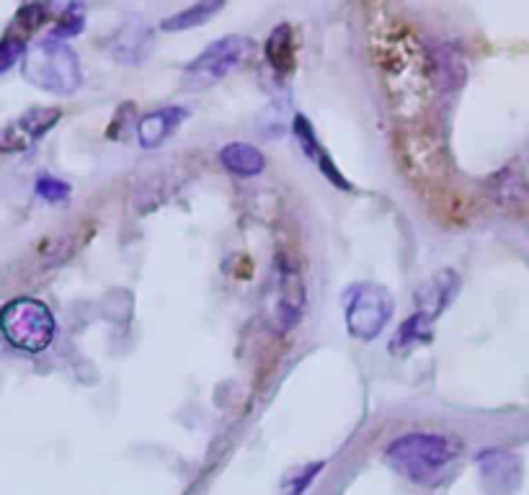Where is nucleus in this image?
<instances>
[{
  "mask_svg": "<svg viewBox=\"0 0 529 495\" xmlns=\"http://www.w3.org/2000/svg\"><path fill=\"white\" fill-rule=\"evenodd\" d=\"M372 44H375L377 60L385 73V86L395 101V109L408 117L419 114L424 106L419 98V86L426 83V65H429L419 47V39L403 24L390 21L382 34H375Z\"/></svg>",
  "mask_w": 529,
  "mask_h": 495,
  "instance_id": "f257e3e1",
  "label": "nucleus"
},
{
  "mask_svg": "<svg viewBox=\"0 0 529 495\" xmlns=\"http://www.w3.org/2000/svg\"><path fill=\"white\" fill-rule=\"evenodd\" d=\"M460 441L450 434H406L388 447V462L419 485L434 483L460 457Z\"/></svg>",
  "mask_w": 529,
  "mask_h": 495,
  "instance_id": "f03ea898",
  "label": "nucleus"
},
{
  "mask_svg": "<svg viewBox=\"0 0 529 495\" xmlns=\"http://www.w3.org/2000/svg\"><path fill=\"white\" fill-rule=\"evenodd\" d=\"M24 75L29 83L55 96H73L83 83L78 55L65 42H52L47 37L26 49Z\"/></svg>",
  "mask_w": 529,
  "mask_h": 495,
  "instance_id": "7ed1b4c3",
  "label": "nucleus"
},
{
  "mask_svg": "<svg viewBox=\"0 0 529 495\" xmlns=\"http://www.w3.org/2000/svg\"><path fill=\"white\" fill-rule=\"evenodd\" d=\"M0 330L13 349L26 351V354H42L55 341L57 323L44 302L21 297L0 310Z\"/></svg>",
  "mask_w": 529,
  "mask_h": 495,
  "instance_id": "20e7f679",
  "label": "nucleus"
},
{
  "mask_svg": "<svg viewBox=\"0 0 529 495\" xmlns=\"http://www.w3.org/2000/svg\"><path fill=\"white\" fill-rule=\"evenodd\" d=\"M393 310V294L380 284L354 287L346 305V328L359 341H375L393 318Z\"/></svg>",
  "mask_w": 529,
  "mask_h": 495,
  "instance_id": "39448f33",
  "label": "nucleus"
},
{
  "mask_svg": "<svg viewBox=\"0 0 529 495\" xmlns=\"http://www.w3.org/2000/svg\"><path fill=\"white\" fill-rule=\"evenodd\" d=\"M251 49H253V39L248 37H235L233 34V37L215 39V42L204 49L202 55L184 70L186 83H191L194 88L215 86L217 80H222L225 75L233 73L240 62L251 55Z\"/></svg>",
  "mask_w": 529,
  "mask_h": 495,
  "instance_id": "423d86ee",
  "label": "nucleus"
},
{
  "mask_svg": "<svg viewBox=\"0 0 529 495\" xmlns=\"http://www.w3.org/2000/svg\"><path fill=\"white\" fill-rule=\"evenodd\" d=\"M305 302H308V289H305L300 271L287 263L279 266L277 282H274V300H271V320L279 333H290L300 323Z\"/></svg>",
  "mask_w": 529,
  "mask_h": 495,
  "instance_id": "0eeeda50",
  "label": "nucleus"
},
{
  "mask_svg": "<svg viewBox=\"0 0 529 495\" xmlns=\"http://www.w3.org/2000/svg\"><path fill=\"white\" fill-rule=\"evenodd\" d=\"M480 485L488 495H514L522 485L524 465L514 452L488 449L478 457Z\"/></svg>",
  "mask_w": 529,
  "mask_h": 495,
  "instance_id": "6e6552de",
  "label": "nucleus"
},
{
  "mask_svg": "<svg viewBox=\"0 0 529 495\" xmlns=\"http://www.w3.org/2000/svg\"><path fill=\"white\" fill-rule=\"evenodd\" d=\"M60 109H29L16 122L0 129V150L3 153H24L34 142L42 140L57 122Z\"/></svg>",
  "mask_w": 529,
  "mask_h": 495,
  "instance_id": "1a4fd4ad",
  "label": "nucleus"
},
{
  "mask_svg": "<svg viewBox=\"0 0 529 495\" xmlns=\"http://www.w3.org/2000/svg\"><path fill=\"white\" fill-rule=\"evenodd\" d=\"M460 292V276L455 271L444 269L437 276H431L429 282L419 289L416 294V307H419V315H424L426 320H434L442 315L447 307L452 305V300Z\"/></svg>",
  "mask_w": 529,
  "mask_h": 495,
  "instance_id": "9d476101",
  "label": "nucleus"
},
{
  "mask_svg": "<svg viewBox=\"0 0 529 495\" xmlns=\"http://www.w3.org/2000/svg\"><path fill=\"white\" fill-rule=\"evenodd\" d=\"M150 49H153V31L142 21H130L117 31V37L111 39L109 52L114 60L124 65H142L148 60Z\"/></svg>",
  "mask_w": 529,
  "mask_h": 495,
  "instance_id": "9b49d317",
  "label": "nucleus"
},
{
  "mask_svg": "<svg viewBox=\"0 0 529 495\" xmlns=\"http://www.w3.org/2000/svg\"><path fill=\"white\" fill-rule=\"evenodd\" d=\"M186 117H189V111L181 109V106H166V109L150 111L137 122V142L145 150H155L181 127Z\"/></svg>",
  "mask_w": 529,
  "mask_h": 495,
  "instance_id": "f8f14e48",
  "label": "nucleus"
},
{
  "mask_svg": "<svg viewBox=\"0 0 529 495\" xmlns=\"http://www.w3.org/2000/svg\"><path fill=\"white\" fill-rule=\"evenodd\" d=\"M220 163L225 171L235 173L240 178L259 176L266 168L264 153L256 145H248V142H228L220 150Z\"/></svg>",
  "mask_w": 529,
  "mask_h": 495,
  "instance_id": "ddd939ff",
  "label": "nucleus"
},
{
  "mask_svg": "<svg viewBox=\"0 0 529 495\" xmlns=\"http://www.w3.org/2000/svg\"><path fill=\"white\" fill-rule=\"evenodd\" d=\"M295 135L297 140H300V147H302V153L308 155L310 160H315L320 168V173L323 176H328L333 181V184L339 186V189H351L349 181H344L339 173V168L333 165V160L328 158L326 150H323V145L318 142V137H315L313 127H310V122L305 117H295Z\"/></svg>",
  "mask_w": 529,
  "mask_h": 495,
  "instance_id": "4468645a",
  "label": "nucleus"
},
{
  "mask_svg": "<svg viewBox=\"0 0 529 495\" xmlns=\"http://www.w3.org/2000/svg\"><path fill=\"white\" fill-rule=\"evenodd\" d=\"M222 8H225L222 0H202V3H194V6H189L186 11L173 13V16H168L166 21H160V31L173 34V31L194 29V26L207 24V21H210L215 13H220Z\"/></svg>",
  "mask_w": 529,
  "mask_h": 495,
  "instance_id": "2eb2a0df",
  "label": "nucleus"
},
{
  "mask_svg": "<svg viewBox=\"0 0 529 495\" xmlns=\"http://www.w3.org/2000/svg\"><path fill=\"white\" fill-rule=\"evenodd\" d=\"M431 338V320H426L424 315H411V318L406 320V323L400 325L398 333L393 336V341H390V351L393 354H408V351L416 346V343H424Z\"/></svg>",
  "mask_w": 529,
  "mask_h": 495,
  "instance_id": "dca6fc26",
  "label": "nucleus"
},
{
  "mask_svg": "<svg viewBox=\"0 0 529 495\" xmlns=\"http://www.w3.org/2000/svg\"><path fill=\"white\" fill-rule=\"evenodd\" d=\"M266 57L277 70H290L295 62V42H292V29L287 24L277 26L271 31L266 42Z\"/></svg>",
  "mask_w": 529,
  "mask_h": 495,
  "instance_id": "f3484780",
  "label": "nucleus"
},
{
  "mask_svg": "<svg viewBox=\"0 0 529 495\" xmlns=\"http://www.w3.org/2000/svg\"><path fill=\"white\" fill-rule=\"evenodd\" d=\"M83 26H86V8L83 6H68L65 8V13L60 16V21H57L55 29L47 34V39H52V42H65L68 37H75V34H80L83 31Z\"/></svg>",
  "mask_w": 529,
  "mask_h": 495,
  "instance_id": "a211bd4d",
  "label": "nucleus"
},
{
  "mask_svg": "<svg viewBox=\"0 0 529 495\" xmlns=\"http://www.w3.org/2000/svg\"><path fill=\"white\" fill-rule=\"evenodd\" d=\"M37 196H42L44 202H50V204H62V202H68L70 186L65 184V181H60V178L42 176L37 181Z\"/></svg>",
  "mask_w": 529,
  "mask_h": 495,
  "instance_id": "6ab92c4d",
  "label": "nucleus"
},
{
  "mask_svg": "<svg viewBox=\"0 0 529 495\" xmlns=\"http://www.w3.org/2000/svg\"><path fill=\"white\" fill-rule=\"evenodd\" d=\"M26 55V42L21 37H8L0 42V73L3 70H8L13 65V62L19 60V57Z\"/></svg>",
  "mask_w": 529,
  "mask_h": 495,
  "instance_id": "aec40b11",
  "label": "nucleus"
},
{
  "mask_svg": "<svg viewBox=\"0 0 529 495\" xmlns=\"http://www.w3.org/2000/svg\"><path fill=\"white\" fill-rule=\"evenodd\" d=\"M320 470H323V462H315V465H310L308 470L300 472V475H297L295 480L290 483V493H287V495H302V493H305V490L310 488V483H313L315 477H318Z\"/></svg>",
  "mask_w": 529,
  "mask_h": 495,
  "instance_id": "412c9836",
  "label": "nucleus"
}]
</instances>
